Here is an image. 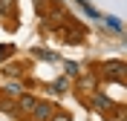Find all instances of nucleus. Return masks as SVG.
<instances>
[{
  "instance_id": "1",
  "label": "nucleus",
  "mask_w": 127,
  "mask_h": 121,
  "mask_svg": "<svg viewBox=\"0 0 127 121\" xmlns=\"http://www.w3.org/2000/svg\"><path fill=\"white\" fill-rule=\"evenodd\" d=\"M52 115H55V107L46 104V101H38L35 110H32V121H49Z\"/></svg>"
},
{
  "instance_id": "2",
  "label": "nucleus",
  "mask_w": 127,
  "mask_h": 121,
  "mask_svg": "<svg viewBox=\"0 0 127 121\" xmlns=\"http://www.w3.org/2000/svg\"><path fill=\"white\" fill-rule=\"evenodd\" d=\"M104 75L113 78L116 84H121V81H124V64H121V61H110V64H104Z\"/></svg>"
},
{
  "instance_id": "3",
  "label": "nucleus",
  "mask_w": 127,
  "mask_h": 121,
  "mask_svg": "<svg viewBox=\"0 0 127 121\" xmlns=\"http://www.w3.org/2000/svg\"><path fill=\"white\" fill-rule=\"evenodd\" d=\"M35 104H38V101H35L32 95H20V98L15 101V107L20 110V113H32V110H35Z\"/></svg>"
},
{
  "instance_id": "4",
  "label": "nucleus",
  "mask_w": 127,
  "mask_h": 121,
  "mask_svg": "<svg viewBox=\"0 0 127 121\" xmlns=\"http://www.w3.org/2000/svg\"><path fill=\"white\" fill-rule=\"evenodd\" d=\"M3 92H6L9 98H15V101H17V98L23 95V87H20V84H6V87H3Z\"/></svg>"
},
{
  "instance_id": "5",
  "label": "nucleus",
  "mask_w": 127,
  "mask_h": 121,
  "mask_svg": "<svg viewBox=\"0 0 127 121\" xmlns=\"http://www.w3.org/2000/svg\"><path fill=\"white\" fill-rule=\"evenodd\" d=\"M93 107H95V110H110V98H104V95H95Z\"/></svg>"
},
{
  "instance_id": "6",
  "label": "nucleus",
  "mask_w": 127,
  "mask_h": 121,
  "mask_svg": "<svg viewBox=\"0 0 127 121\" xmlns=\"http://www.w3.org/2000/svg\"><path fill=\"white\" fill-rule=\"evenodd\" d=\"M15 12V0H0V15H12Z\"/></svg>"
},
{
  "instance_id": "7",
  "label": "nucleus",
  "mask_w": 127,
  "mask_h": 121,
  "mask_svg": "<svg viewBox=\"0 0 127 121\" xmlns=\"http://www.w3.org/2000/svg\"><path fill=\"white\" fill-rule=\"evenodd\" d=\"M64 69H66V75H81V66L72 61H64Z\"/></svg>"
},
{
  "instance_id": "8",
  "label": "nucleus",
  "mask_w": 127,
  "mask_h": 121,
  "mask_svg": "<svg viewBox=\"0 0 127 121\" xmlns=\"http://www.w3.org/2000/svg\"><path fill=\"white\" fill-rule=\"evenodd\" d=\"M64 89H66V78H58L52 84V92H64Z\"/></svg>"
},
{
  "instance_id": "9",
  "label": "nucleus",
  "mask_w": 127,
  "mask_h": 121,
  "mask_svg": "<svg viewBox=\"0 0 127 121\" xmlns=\"http://www.w3.org/2000/svg\"><path fill=\"white\" fill-rule=\"evenodd\" d=\"M107 26H110L113 32H121V23L116 20V17H107Z\"/></svg>"
},
{
  "instance_id": "10",
  "label": "nucleus",
  "mask_w": 127,
  "mask_h": 121,
  "mask_svg": "<svg viewBox=\"0 0 127 121\" xmlns=\"http://www.w3.org/2000/svg\"><path fill=\"white\" fill-rule=\"evenodd\" d=\"M6 75H15V78H17V75H20V66H15V64H9V66H6Z\"/></svg>"
},
{
  "instance_id": "11",
  "label": "nucleus",
  "mask_w": 127,
  "mask_h": 121,
  "mask_svg": "<svg viewBox=\"0 0 127 121\" xmlns=\"http://www.w3.org/2000/svg\"><path fill=\"white\" fill-rule=\"evenodd\" d=\"M49 121H69V115H66V113H55Z\"/></svg>"
},
{
  "instance_id": "12",
  "label": "nucleus",
  "mask_w": 127,
  "mask_h": 121,
  "mask_svg": "<svg viewBox=\"0 0 127 121\" xmlns=\"http://www.w3.org/2000/svg\"><path fill=\"white\" fill-rule=\"evenodd\" d=\"M81 3H87V0H81Z\"/></svg>"
}]
</instances>
